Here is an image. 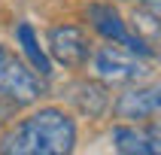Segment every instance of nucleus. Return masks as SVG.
I'll list each match as a JSON object with an SVG mask.
<instances>
[{
	"mask_svg": "<svg viewBox=\"0 0 161 155\" xmlns=\"http://www.w3.org/2000/svg\"><path fill=\"white\" fill-rule=\"evenodd\" d=\"M76 146V122L58 107H43L0 137L3 155H70Z\"/></svg>",
	"mask_w": 161,
	"mask_h": 155,
	"instance_id": "f257e3e1",
	"label": "nucleus"
},
{
	"mask_svg": "<svg viewBox=\"0 0 161 155\" xmlns=\"http://www.w3.org/2000/svg\"><path fill=\"white\" fill-rule=\"evenodd\" d=\"M91 70H94V76L100 82H109V85H134V82H140L146 76V64L137 52L107 40V46H97L91 52Z\"/></svg>",
	"mask_w": 161,
	"mask_h": 155,
	"instance_id": "f03ea898",
	"label": "nucleus"
},
{
	"mask_svg": "<svg viewBox=\"0 0 161 155\" xmlns=\"http://www.w3.org/2000/svg\"><path fill=\"white\" fill-rule=\"evenodd\" d=\"M43 76L0 43V94L15 100L18 107H31L43 97Z\"/></svg>",
	"mask_w": 161,
	"mask_h": 155,
	"instance_id": "7ed1b4c3",
	"label": "nucleus"
},
{
	"mask_svg": "<svg viewBox=\"0 0 161 155\" xmlns=\"http://www.w3.org/2000/svg\"><path fill=\"white\" fill-rule=\"evenodd\" d=\"M85 18L91 21V27H94L103 40L125 46V49L137 52L140 58H155L152 46L146 43L137 30H131V27H128V21L122 18V12H119L113 3H88V6H85Z\"/></svg>",
	"mask_w": 161,
	"mask_h": 155,
	"instance_id": "20e7f679",
	"label": "nucleus"
},
{
	"mask_svg": "<svg viewBox=\"0 0 161 155\" xmlns=\"http://www.w3.org/2000/svg\"><path fill=\"white\" fill-rule=\"evenodd\" d=\"M113 116L122 122H152L161 116V79L146 85H128L113 103Z\"/></svg>",
	"mask_w": 161,
	"mask_h": 155,
	"instance_id": "39448f33",
	"label": "nucleus"
},
{
	"mask_svg": "<svg viewBox=\"0 0 161 155\" xmlns=\"http://www.w3.org/2000/svg\"><path fill=\"white\" fill-rule=\"evenodd\" d=\"M91 52H94V46L79 25H55L49 30V55L64 67L82 70L91 61Z\"/></svg>",
	"mask_w": 161,
	"mask_h": 155,
	"instance_id": "423d86ee",
	"label": "nucleus"
},
{
	"mask_svg": "<svg viewBox=\"0 0 161 155\" xmlns=\"http://www.w3.org/2000/svg\"><path fill=\"white\" fill-rule=\"evenodd\" d=\"M67 100L88 119H100L107 116V109L113 107V100L107 94V85L94 79H76L67 85Z\"/></svg>",
	"mask_w": 161,
	"mask_h": 155,
	"instance_id": "0eeeda50",
	"label": "nucleus"
},
{
	"mask_svg": "<svg viewBox=\"0 0 161 155\" xmlns=\"http://www.w3.org/2000/svg\"><path fill=\"white\" fill-rule=\"evenodd\" d=\"M15 40H18V46H21V52H25L27 64H31L43 79H49V76H52V58H49V52L40 46V36L34 34V27L27 25V21H21V25L15 27Z\"/></svg>",
	"mask_w": 161,
	"mask_h": 155,
	"instance_id": "6e6552de",
	"label": "nucleus"
},
{
	"mask_svg": "<svg viewBox=\"0 0 161 155\" xmlns=\"http://www.w3.org/2000/svg\"><path fill=\"white\" fill-rule=\"evenodd\" d=\"M149 140L146 128H134V125H116L113 128V143L119 152L125 155H149Z\"/></svg>",
	"mask_w": 161,
	"mask_h": 155,
	"instance_id": "1a4fd4ad",
	"label": "nucleus"
},
{
	"mask_svg": "<svg viewBox=\"0 0 161 155\" xmlns=\"http://www.w3.org/2000/svg\"><path fill=\"white\" fill-rule=\"evenodd\" d=\"M15 109H18L15 100H9V97H3V94H0V125L12 122V119H15Z\"/></svg>",
	"mask_w": 161,
	"mask_h": 155,
	"instance_id": "9d476101",
	"label": "nucleus"
},
{
	"mask_svg": "<svg viewBox=\"0 0 161 155\" xmlns=\"http://www.w3.org/2000/svg\"><path fill=\"white\" fill-rule=\"evenodd\" d=\"M140 6H143V9H149L155 18H161V0H140Z\"/></svg>",
	"mask_w": 161,
	"mask_h": 155,
	"instance_id": "9b49d317",
	"label": "nucleus"
},
{
	"mask_svg": "<svg viewBox=\"0 0 161 155\" xmlns=\"http://www.w3.org/2000/svg\"><path fill=\"white\" fill-rule=\"evenodd\" d=\"M146 134H149V137H161V116L152 119V122L146 125Z\"/></svg>",
	"mask_w": 161,
	"mask_h": 155,
	"instance_id": "f8f14e48",
	"label": "nucleus"
},
{
	"mask_svg": "<svg viewBox=\"0 0 161 155\" xmlns=\"http://www.w3.org/2000/svg\"><path fill=\"white\" fill-rule=\"evenodd\" d=\"M155 58H158V61H161V46H158V49H155Z\"/></svg>",
	"mask_w": 161,
	"mask_h": 155,
	"instance_id": "ddd939ff",
	"label": "nucleus"
}]
</instances>
